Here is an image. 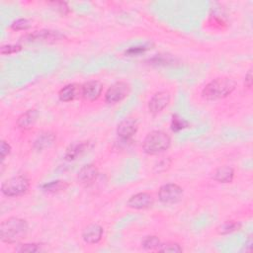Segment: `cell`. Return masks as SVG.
Instances as JSON below:
<instances>
[{
	"label": "cell",
	"instance_id": "1",
	"mask_svg": "<svg viewBox=\"0 0 253 253\" xmlns=\"http://www.w3.org/2000/svg\"><path fill=\"white\" fill-rule=\"evenodd\" d=\"M29 231L28 222L20 217H9L0 224V239L9 244L17 243L25 238Z\"/></svg>",
	"mask_w": 253,
	"mask_h": 253
},
{
	"label": "cell",
	"instance_id": "2",
	"mask_svg": "<svg viewBox=\"0 0 253 253\" xmlns=\"http://www.w3.org/2000/svg\"><path fill=\"white\" fill-rule=\"evenodd\" d=\"M236 87V82L228 77H219L209 82L202 91V96L209 101L219 100L230 95Z\"/></svg>",
	"mask_w": 253,
	"mask_h": 253
},
{
	"label": "cell",
	"instance_id": "3",
	"mask_svg": "<svg viewBox=\"0 0 253 253\" xmlns=\"http://www.w3.org/2000/svg\"><path fill=\"white\" fill-rule=\"evenodd\" d=\"M171 138L162 130H152L143 139L142 149L146 154L156 155L170 147Z\"/></svg>",
	"mask_w": 253,
	"mask_h": 253
},
{
	"label": "cell",
	"instance_id": "4",
	"mask_svg": "<svg viewBox=\"0 0 253 253\" xmlns=\"http://www.w3.org/2000/svg\"><path fill=\"white\" fill-rule=\"evenodd\" d=\"M30 180L24 175H17L7 179L1 186V192L6 197H18L28 192Z\"/></svg>",
	"mask_w": 253,
	"mask_h": 253
},
{
	"label": "cell",
	"instance_id": "5",
	"mask_svg": "<svg viewBox=\"0 0 253 253\" xmlns=\"http://www.w3.org/2000/svg\"><path fill=\"white\" fill-rule=\"evenodd\" d=\"M159 201L165 205H173L180 202L183 198V189L174 183H168L159 188Z\"/></svg>",
	"mask_w": 253,
	"mask_h": 253
},
{
	"label": "cell",
	"instance_id": "6",
	"mask_svg": "<svg viewBox=\"0 0 253 253\" xmlns=\"http://www.w3.org/2000/svg\"><path fill=\"white\" fill-rule=\"evenodd\" d=\"M130 91V87L126 82L119 81L111 85L105 93V101L108 104H117L123 101Z\"/></svg>",
	"mask_w": 253,
	"mask_h": 253
},
{
	"label": "cell",
	"instance_id": "7",
	"mask_svg": "<svg viewBox=\"0 0 253 253\" xmlns=\"http://www.w3.org/2000/svg\"><path fill=\"white\" fill-rule=\"evenodd\" d=\"M137 128V121L134 118H126L118 125L117 134L122 140L128 141L136 133Z\"/></svg>",
	"mask_w": 253,
	"mask_h": 253
},
{
	"label": "cell",
	"instance_id": "8",
	"mask_svg": "<svg viewBox=\"0 0 253 253\" xmlns=\"http://www.w3.org/2000/svg\"><path fill=\"white\" fill-rule=\"evenodd\" d=\"M170 102V94L167 91L156 92L148 102V110L152 114L163 111Z\"/></svg>",
	"mask_w": 253,
	"mask_h": 253
},
{
	"label": "cell",
	"instance_id": "9",
	"mask_svg": "<svg viewBox=\"0 0 253 253\" xmlns=\"http://www.w3.org/2000/svg\"><path fill=\"white\" fill-rule=\"evenodd\" d=\"M153 203H154V199L152 195L146 192H140L132 195L128 199L126 205L127 207L134 210H144V209L150 208L153 205Z\"/></svg>",
	"mask_w": 253,
	"mask_h": 253
},
{
	"label": "cell",
	"instance_id": "10",
	"mask_svg": "<svg viewBox=\"0 0 253 253\" xmlns=\"http://www.w3.org/2000/svg\"><path fill=\"white\" fill-rule=\"evenodd\" d=\"M103 84L99 80H90L81 86V96L87 101H96L102 93Z\"/></svg>",
	"mask_w": 253,
	"mask_h": 253
},
{
	"label": "cell",
	"instance_id": "11",
	"mask_svg": "<svg viewBox=\"0 0 253 253\" xmlns=\"http://www.w3.org/2000/svg\"><path fill=\"white\" fill-rule=\"evenodd\" d=\"M104 229L97 223L88 224L82 231V238L88 244H96L103 237Z\"/></svg>",
	"mask_w": 253,
	"mask_h": 253
},
{
	"label": "cell",
	"instance_id": "12",
	"mask_svg": "<svg viewBox=\"0 0 253 253\" xmlns=\"http://www.w3.org/2000/svg\"><path fill=\"white\" fill-rule=\"evenodd\" d=\"M64 36L54 31H37L33 34L27 35L25 39L29 42H55L63 39Z\"/></svg>",
	"mask_w": 253,
	"mask_h": 253
},
{
	"label": "cell",
	"instance_id": "13",
	"mask_svg": "<svg viewBox=\"0 0 253 253\" xmlns=\"http://www.w3.org/2000/svg\"><path fill=\"white\" fill-rule=\"evenodd\" d=\"M89 144H90L89 141H75L71 143L65 150V153H64L65 159L68 161L77 159L89 148Z\"/></svg>",
	"mask_w": 253,
	"mask_h": 253
},
{
	"label": "cell",
	"instance_id": "14",
	"mask_svg": "<svg viewBox=\"0 0 253 253\" xmlns=\"http://www.w3.org/2000/svg\"><path fill=\"white\" fill-rule=\"evenodd\" d=\"M81 95V86L76 83L67 84L58 92V98L61 102H70Z\"/></svg>",
	"mask_w": 253,
	"mask_h": 253
},
{
	"label": "cell",
	"instance_id": "15",
	"mask_svg": "<svg viewBox=\"0 0 253 253\" xmlns=\"http://www.w3.org/2000/svg\"><path fill=\"white\" fill-rule=\"evenodd\" d=\"M98 168L94 164L84 165L78 172V179L82 184L89 185L93 183L98 177Z\"/></svg>",
	"mask_w": 253,
	"mask_h": 253
},
{
	"label": "cell",
	"instance_id": "16",
	"mask_svg": "<svg viewBox=\"0 0 253 253\" xmlns=\"http://www.w3.org/2000/svg\"><path fill=\"white\" fill-rule=\"evenodd\" d=\"M38 118V111L36 109H30L23 113L21 116H19L17 120V126L20 128H30L32 127Z\"/></svg>",
	"mask_w": 253,
	"mask_h": 253
},
{
	"label": "cell",
	"instance_id": "17",
	"mask_svg": "<svg viewBox=\"0 0 253 253\" xmlns=\"http://www.w3.org/2000/svg\"><path fill=\"white\" fill-rule=\"evenodd\" d=\"M234 177V170L232 167L224 165L218 167L213 173V179L219 183H230Z\"/></svg>",
	"mask_w": 253,
	"mask_h": 253
},
{
	"label": "cell",
	"instance_id": "18",
	"mask_svg": "<svg viewBox=\"0 0 253 253\" xmlns=\"http://www.w3.org/2000/svg\"><path fill=\"white\" fill-rule=\"evenodd\" d=\"M55 141V135L51 132H42L41 133L34 142V147L37 150H42L48 148Z\"/></svg>",
	"mask_w": 253,
	"mask_h": 253
},
{
	"label": "cell",
	"instance_id": "19",
	"mask_svg": "<svg viewBox=\"0 0 253 253\" xmlns=\"http://www.w3.org/2000/svg\"><path fill=\"white\" fill-rule=\"evenodd\" d=\"M67 187H68V184L65 181L56 180V181H51L49 183L42 185V190L48 193H57L65 190Z\"/></svg>",
	"mask_w": 253,
	"mask_h": 253
},
{
	"label": "cell",
	"instance_id": "20",
	"mask_svg": "<svg viewBox=\"0 0 253 253\" xmlns=\"http://www.w3.org/2000/svg\"><path fill=\"white\" fill-rule=\"evenodd\" d=\"M160 240L155 235H149L143 238L141 241V245L145 250H157L160 246Z\"/></svg>",
	"mask_w": 253,
	"mask_h": 253
},
{
	"label": "cell",
	"instance_id": "21",
	"mask_svg": "<svg viewBox=\"0 0 253 253\" xmlns=\"http://www.w3.org/2000/svg\"><path fill=\"white\" fill-rule=\"evenodd\" d=\"M241 227V224L237 221H233V220H228L223 222L219 227H218V232L220 234H228L231 233L233 231L238 230Z\"/></svg>",
	"mask_w": 253,
	"mask_h": 253
},
{
	"label": "cell",
	"instance_id": "22",
	"mask_svg": "<svg viewBox=\"0 0 253 253\" xmlns=\"http://www.w3.org/2000/svg\"><path fill=\"white\" fill-rule=\"evenodd\" d=\"M157 251L176 253V252H182L183 249H182V247L179 244L173 243V242H169V243H166V244H160V246L158 247Z\"/></svg>",
	"mask_w": 253,
	"mask_h": 253
},
{
	"label": "cell",
	"instance_id": "23",
	"mask_svg": "<svg viewBox=\"0 0 253 253\" xmlns=\"http://www.w3.org/2000/svg\"><path fill=\"white\" fill-rule=\"evenodd\" d=\"M188 126V123L184 121L183 119L179 118L178 116H173L172 122H171V128L173 131H179L185 127Z\"/></svg>",
	"mask_w": 253,
	"mask_h": 253
},
{
	"label": "cell",
	"instance_id": "24",
	"mask_svg": "<svg viewBox=\"0 0 253 253\" xmlns=\"http://www.w3.org/2000/svg\"><path fill=\"white\" fill-rule=\"evenodd\" d=\"M40 250L41 248L39 244H36V243H25L15 247V251L17 252H38Z\"/></svg>",
	"mask_w": 253,
	"mask_h": 253
},
{
	"label": "cell",
	"instance_id": "25",
	"mask_svg": "<svg viewBox=\"0 0 253 253\" xmlns=\"http://www.w3.org/2000/svg\"><path fill=\"white\" fill-rule=\"evenodd\" d=\"M30 27H31V23L27 19H18L11 26V28L16 31H25V30H28Z\"/></svg>",
	"mask_w": 253,
	"mask_h": 253
},
{
	"label": "cell",
	"instance_id": "26",
	"mask_svg": "<svg viewBox=\"0 0 253 253\" xmlns=\"http://www.w3.org/2000/svg\"><path fill=\"white\" fill-rule=\"evenodd\" d=\"M21 49H22V45H20V44H7V45L1 46L0 52L3 55H6V54H12V53L18 52Z\"/></svg>",
	"mask_w": 253,
	"mask_h": 253
},
{
	"label": "cell",
	"instance_id": "27",
	"mask_svg": "<svg viewBox=\"0 0 253 253\" xmlns=\"http://www.w3.org/2000/svg\"><path fill=\"white\" fill-rule=\"evenodd\" d=\"M149 48L148 45H138V46H132V47H129L127 50H126V54H128V55H137V54H140L142 52H144L145 50H147Z\"/></svg>",
	"mask_w": 253,
	"mask_h": 253
},
{
	"label": "cell",
	"instance_id": "28",
	"mask_svg": "<svg viewBox=\"0 0 253 253\" xmlns=\"http://www.w3.org/2000/svg\"><path fill=\"white\" fill-rule=\"evenodd\" d=\"M11 151V146L8 142L5 140H1V147H0V153H1V160L3 161L5 157L10 153Z\"/></svg>",
	"mask_w": 253,
	"mask_h": 253
},
{
	"label": "cell",
	"instance_id": "29",
	"mask_svg": "<svg viewBox=\"0 0 253 253\" xmlns=\"http://www.w3.org/2000/svg\"><path fill=\"white\" fill-rule=\"evenodd\" d=\"M244 85L247 87V88H251L252 86V70L249 69L247 74L245 75V81H244Z\"/></svg>",
	"mask_w": 253,
	"mask_h": 253
},
{
	"label": "cell",
	"instance_id": "30",
	"mask_svg": "<svg viewBox=\"0 0 253 253\" xmlns=\"http://www.w3.org/2000/svg\"><path fill=\"white\" fill-rule=\"evenodd\" d=\"M169 165H170V162H168V163H167L166 159H164V160H160V161L158 162V165H157V166H155V167L158 169L157 171H159L161 167H163V171H165V170L169 167Z\"/></svg>",
	"mask_w": 253,
	"mask_h": 253
}]
</instances>
